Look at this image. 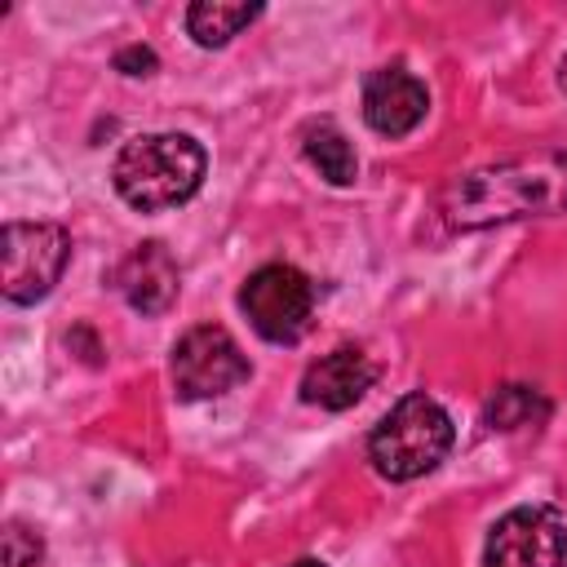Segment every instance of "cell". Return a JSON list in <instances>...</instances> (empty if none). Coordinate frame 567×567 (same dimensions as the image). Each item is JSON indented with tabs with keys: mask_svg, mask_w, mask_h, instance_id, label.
Listing matches in <instances>:
<instances>
[{
	"mask_svg": "<svg viewBox=\"0 0 567 567\" xmlns=\"http://www.w3.org/2000/svg\"><path fill=\"white\" fill-rule=\"evenodd\" d=\"M115 288L137 315H164L177 301V261L159 239L128 248L115 266Z\"/></svg>",
	"mask_w": 567,
	"mask_h": 567,
	"instance_id": "9c48e42d",
	"label": "cell"
},
{
	"mask_svg": "<svg viewBox=\"0 0 567 567\" xmlns=\"http://www.w3.org/2000/svg\"><path fill=\"white\" fill-rule=\"evenodd\" d=\"M301 151H306V159L319 168V177H328L332 186H350V182L359 177L354 146H350L346 133H341L337 124H328V120H319V124H310V128L301 133Z\"/></svg>",
	"mask_w": 567,
	"mask_h": 567,
	"instance_id": "8fae6325",
	"label": "cell"
},
{
	"mask_svg": "<svg viewBox=\"0 0 567 567\" xmlns=\"http://www.w3.org/2000/svg\"><path fill=\"white\" fill-rule=\"evenodd\" d=\"M558 84H563V93H567V58L558 62Z\"/></svg>",
	"mask_w": 567,
	"mask_h": 567,
	"instance_id": "2e32d148",
	"label": "cell"
},
{
	"mask_svg": "<svg viewBox=\"0 0 567 567\" xmlns=\"http://www.w3.org/2000/svg\"><path fill=\"white\" fill-rule=\"evenodd\" d=\"M239 306L248 315V323L275 341V346H292L306 337L310 315H315V284L284 261H270L261 270H252L239 288Z\"/></svg>",
	"mask_w": 567,
	"mask_h": 567,
	"instance_id": "5b68a950",
	"label": "cell"
},
{
	"mask_svg": "<svg viewBox=\"0 0 567 567\" xmlns=\"http://www.w3.org/2000/svg\"><path fill=\"white\" fill-rule=\"evenodd\" d=\"M545 412H549L545 399L536 390H527V385H505V390H496L487 399V425L492 430H518V425L540 421Z\"/></svg>",
	"mask_w": 567,
	"mask_h": 567,
	"instance_id": "4fadbf2b",
	"label": "cell"
},
{
	"mask_svg": "<svg viewBox=\"0 0 567 567\" xmlns=\"http://www.w3.org/2000/svg\"><path fill=\"white\" fill-rule=\"evenodd\" d=\"M430 111L425 84L403 71V66H381L363 80V120L381 137H403L412 133Z\"/></svg>",
	"mask_w": 567,
	"mask_h": 567,
	"instance_id": "ba28073f",
	"label": "cell"
},
{
	"mask_svg": "<svg viewBox=\"0 0 567 567\" xmlns=\"http://www.w3.org/2000/svg\"><path fill=\"white\" fill-rule=\"evenodd\" d=\"M567 527L549 505H518L487 532L483 567H563Z\"/></svg>",
	"mask_w": 567,
	"mask_h": 567,
	"instance_id": "52a82bcc",
	"label": "cell"
},
{
	"mask_svg": "<svg viewBox=\"0 0 567 567\" xmlns=\"http://www.w3.org/2000/svg\"><path fill=\"white\" fill-rule=\"evenodd\" d=\"M439 213L452 230L567 213V155H518L443 186Z\"/></svg>",
	"mask_w": 567,
	"mask_h": 567,
	"instance_id": "6da1fadb",
	"label": "cell"
},
{
	"mask_svg": "<svg viewBox=\"0 0 567 567\" xmlns=\"http://www.w3.org/2000/svg\"><path fill=\"white\" fill-rule=\"evenodd\" d=\"M261 9L257 4H226V0H199L186 9V31L199 49H221L230 35H239Z\"/></svg>",
	"mask_w": 567,
	"mask_h": 567,
	"instance_id": "7c38bea8",
	"label": "cell"
},
{
	"mask_svg": "<svg viewBox=\"0 0 567 567\" xmlns=\"http://www.w3.org/2000/svg\"><path fill=\"white\" fill-rule=\"evenodd\" d=\"M452 447V416L430 394H403L368 434V461L390 483L430 474Z\"/></svg>",
	"mask_w": 567,
	"mask_h": 567,
	"instance_id": "3957f363",
	"label": "cell"
},
{
	"mask_svg": "<svg viewBox=\"0 0 567 567\" xmlns=\"http://www.w3.org/2000/svg\"><path fill=\"white\" fill-rule=\"evenodd\" d=\"M248 372H252L248 354L217 323H199V328L182 332V341L173 346V390L182 399H217V394L244 385Z\"/></svg>",
	"mask_w": 567,
	"mask_h": 567,
	"instance_id": "8992f818",
	"label": "cell"
},
{
	"mask_svg": "<svg viewBox=\"0 0 567 567\" xmlns=\"http://www.w3.org/2000/svg\"><path fill=\"white\" fill-rule=\"evenodd\" d=\"M292 567H323L319 558H301V563H292Z\"/></svg>",
	"mask_w": 567,
	"mask_h": 567,
	"instance_id": "e0dca14e",
	"label": "cell"
},
{
	"mask_svg": "<svg viewBox=\"0 0 567 567\" xmlns=\"http://www.w3.org/2000/svg\"><path fill=\"white\" fill-rule=\"evenodd\" d=\"M115 66H120L124 75H151V71H155V53H151L146 44H128V49L115 53Z\"/></svg>",
	"mask_w": 567,
	"mask_h": 567,
	"instance_id": "9a60e30c",
	"label": "cell"
},
{
	"mask_svg": "<svg viewBox=\"0 0 567 567\" xmlns=\"http://www.w3.org/2000/svg\"><path fill=\"white\" fill-rule=\"evenodd\" d=\"M377 381V363L354 350V346H341L332 354H319L306 377H301V399L315 403V408H328V412H346L354 408Z\"/></svg>",
	"mask_w": 567,
	"mask_h": 567,
	"instance_id": "30bf717a",
	"label": "cell"
},
{
	"mask_svg": "<svg viewBox=\"0 0 567 567\" xmlns=\"http://www.w3.org/2000/svg\"><path fill=\"white\" fill-rule=\"evenodd\" d=\"M208 155L190 133H142L128 137L111 164V182L124 204L142 213L173 208L190 199L204 182Z\"/></svg>",
	"mask_w": 567,
	"mask_h": 567,
	"instance_id": "7a4b0ae2",
	"label": "cell"
},
{
	"mask_svg": "<svg viewBox=\"0 0 567 567\" xmlns=\"http://www.w3.org/2000/svg\"><path fill=\"white\" fill-rule=\"evenodd\" d=\"M44 558L40 536L27 523H9L4 527V567H35Z\"/></svg>",
	"mask_w": 567,
	"mask_h": 567,
	"instance_id": "5bb4252c",
	"label": "cell"
},
{
	"mask_svg": "<svg viewBox=\"0 0 567 567\" xmlns=\"http://www.w3.org/2000/svg\"><path fill=\"white\" fill-rule=\"evenodd\" d=\"M0 261H4V301L31 306L53 292L71 261V235L58 221H9L0 235Z\"/></svg>",
	"mask_w": 567,
	"mask_h": 567,
	"instance_id": "277c9868",
	"label": "cell"
}]
</instances>
